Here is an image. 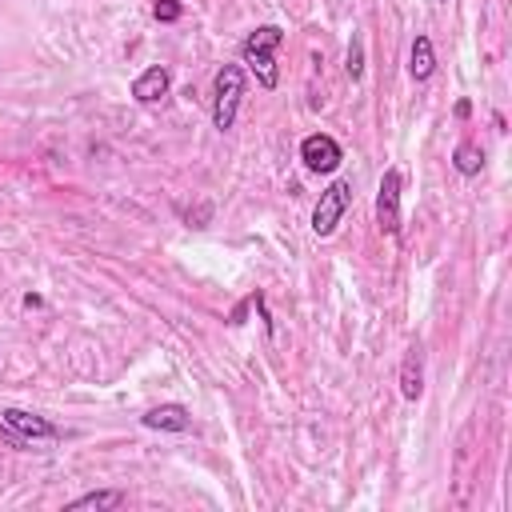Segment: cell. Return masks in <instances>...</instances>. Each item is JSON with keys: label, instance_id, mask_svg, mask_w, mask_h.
Instances as JSON below:
<instances>
[{"label": "cell", "instance_id": "6da1fadb", "mask_svg": "<svg viewBox=\"0 0 512 512\" xmlns=\"http://www.w3.org/2000/svg\"><path fill=\"white\" fill-rule=\"evenodd\" d=\"M284 44V28H276V24H260V28H252L248 36H244V44H240V64L256 76V84L264 88V92H272L276 84H280V68H276V48Z\"/></svg>", "mask_w": 512, "mask_h": 512}, {"label": "cell", "instance_id": "7a4b0ae2", "mask_svg": "<svg viewBox=\"0 0 512 512\" xmlns=\"http://www.w3.org/2000/svg\"><path fill=\"white\" fill-rule=\"evenodd\" d=\"M244 88H248V76L240 64L216 68V76H212V124H216V132H232Z\"/></svg>", "mask_w": 512, "mask_h": 512}, {"label": "cell", "instance_id": "3957f363", "mask_svg": "<svg viewBox=\"0 0 512 512\" xmlns=\"http://www.w3.org/2000/svg\"><path fill=\"white\" fill-rule=\"evenodd\" d=\"M0 436L12 444V448H32L40 440H56L60 428L52 420H44L40 412H28V408H4L0 412Z\"/></svg>", "mask_w": 512, "mask_h": 512}, {"label": "cell", "instance_id": "277c9868", "mask_svg": "<svg viewBox=\"0 0 512 512\" xmlns=\"http://www.w3.org/2000/svg\"><path fill=\"white\" fill-rule=\"evenodd\" d=\"M348 204H352V180H332V184L320 192L316 208H312V232H316L320 240L332 236V232L340 228Z\"/></svg>", "mask_w": 512, "mask_h": 512}, {"label": "cell", "instance_id": "5b68a950", "mask_svg": "<svg viewBox=\"0 0 512 512\" xmlns=\"http://www.w3.org/2000/svg\"><path fill=\"white\" fill-rule=\"evenodd\" d=\"M400 192H404L400 168H384L376 184V224L384 236H400Z\"/></svg>", "mask_w": 512, "mask_h": 512}, {"label": "cell", "instance_id": "8992f818", "mask_svg": "<svg viewBox=\"0 0 512 512\" xmlns=\"http://www.w3.org/2000/svg\"><path fill=\"white\" fill-rule=\"evenodd\" d=\"M300 160H304L308 172H316V176H332V172L344 164V148H340L328 132H312V136L300 140Z\"/></svg>", "mask_w": 512, "mask_h": 512}, {"label": "cell", "instance_id": "52a82bcc", "mask_svg": "<svg viewBox=\"0 0 512 512\" xmlns=\"http://www.w3.org/2000/svg\"><path fill=\"white\" fill-rule=\"evenodd\" d=\"M140 424H144V428H152V432H188V428H192V412H188L184 404L168 400V404L148 408V412L140 416Z\"/></svg>", "mask_w": 512, "mask_h": 512}, {"label": "cell", "instance_id": "ba28073f", "mask_svg": "<svg viewBox=\"0 0 512 512\" xmlns=\"http://www.w3.org/2000/svg\"><path fill=\"white\" fill-rule=\"evenodd\" d=\"M168 88H172V72H168L164 64H152V68H144V72L132 80V96H136L140 104H156V100H164Z\"/></svg>", "mask_w": 512, "mask_h": 512}, {"label": "cell", "instance_id": "9c48e42d", "mask_svg": "<svg viewBox=\"0 0 512 512\" xmlns=\"http://www.w3.org/2000/svg\"><path fill=\"white\" fill-rule=\"evenodd\" d=\"M400 396L404 400H420L424 396V352L420 344H412L400 360Z\"/></svg>", "mask_w": 512, "mask_h": 512}, {"label": "cell", "instance_id": "30bf717a", "mask_svg": "<svg viewBox=\"0 0 512 512\" xmlns=\"http://www.w3.org/2000/svg\"><path fill=\"white\" fill-rule=\"evenodd\" d=\"M432 72H436V48H432V36L416 32V36H412V48H408V76H412L416 84H424V80H432Z\"/></svg>", "mask_w": 512, "mask_h": 512}, {"label": "cell", "instance_id": "8fae6325", "mask_svg": "<svg viewBox=\"0 0 512 512\" xmlns=\"http://www.w3.org/2000/svg\"><path fill=\"white\" fill-rule=\"evenodd\" d=\"M128 496L120 492V488H100V492H84V496H76V500H68L64 508L68 512H84V508H96V512H112V508H120Z\"/></svg>", "mask_w": 512, "mask_h": 512}, {"label": "cell", "instance_id": "7c38bea8", "mask_svg": "<svg viewBox=\"0 0 512 512\" xmlns=\"http://www.w3.org/2000/svg\"><path fill=\"white\" fill-rule=\"evenodd\" d=\"M452 168H456L460 176H480V168H484V148L472 144V140H460V144L452 148Z\"/></svg>", "mask_w": 512, "mask_h": 512}, {"label": "cell", "instance_id": "4fadbf2b", "mask_svg": "<svg viewBox=\"0 0 512 512\" xmlns=\"http://www.w3.org/2000/svg\"><path fill=\"white\" fill-rule=\"evenodd\" d=\"M344 68H348L352 80L364 76V40H360V36H352V44H348V64H344Z\"/></svg>", "mask_w": 512, "mask_h": 512}, {"label": "cell", "instance_id": "5bb4252c", "mask_svg": "<svg viewBox=\"0 0 512 512\" xmlns=\"http://www.w3.org/2000/svg\"><path fill=\"white\" fill-rule=\"evenodd\" d=\"M180 12H184V4H180V0H156V4H152V16H156L160 24H176V20H180Z\"/></svg>", "mask_w": 512, "mask_h": 512}, {"label": "cell", "instance_id": "9a60e30c", "mask_svg": "<svg viewBox=\"0 0 512 512\" xmlns=\"http://www.w3.org/2000/svg\"><path fill=\"white\" fill-rule=\"evenodd\" d=\"M184 216H188V224H192V228H208V220H212V204L204 200V204H196V208H188Z\"/></svg>", "mask_w": 512, "mask_h": 512}, {"label": "cell", "instance_id": "2e32d148", "mask_svg": "<svg viewBox=\"0 0 512 512\" xmlns=\"http://www.w3.org/2000/svg\"><path fill=\"white\" fill-rule=\"evenodd\" d=\"M456 116L468 120V116H472V100H456Z\"/></svg>", "mask_w": 512, "mask_h": 512}, {"label": "cell", "instance_id": "e0dca14e", "mask_svg": "<svg viewBox=\"0 0 512 512\" xmlns=\"http://www.w3.org/2000/svg\"><path fill=\"white\" fill-rule=\"evenodd\" d=\"M244 312H248V304H236L232 308V324H244Z\"/></svg>", "mask_w": 512, "mask_h": 512}, {"label": "cell", "instance_id": "ac0fdd59", "mask_svg": "<svg viewBox=\"0 0 512 512\" xmlns=\"http://www.w3.org/2000/svg\"><path fill=\"white\" fill-rule=\"evenodd\" d=\"M436 4H448V0H436Z\"/></svg>", "mask_w": 512, "mask_h": 512}]
</instances>
